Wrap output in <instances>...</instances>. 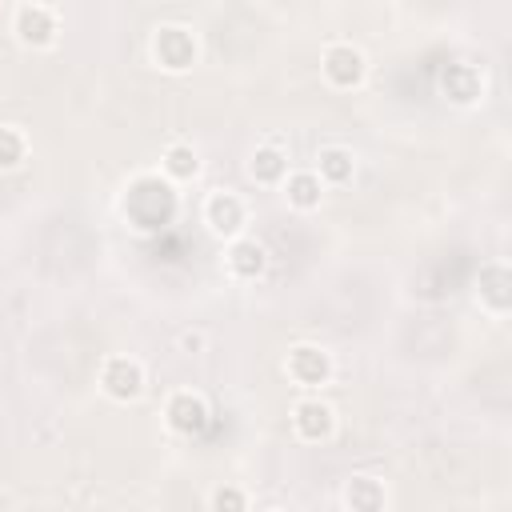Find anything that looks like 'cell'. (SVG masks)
Segmentation results:
<instances>
[{
    "label": "cell",
    "instance_id": "e0dca14e",
    "mask_svg": "<svg viewBox=\"0 0 512 512\" xmlns=\"http://www.w3.org/2000/svg\"><path fill=\"white\" fill-rule=\"evenodd\" d=\"M480 300H484L492 312H508L512 292H508V268H504V264H488V268L480 272Z\"/></svg>",
    "mask_w": 512,
    "mask_h": 512
},
{
    "label": "cell",
    "instance_id": "7c38bea8",
    "mask_svg": "<svg viewBox=\"0 0 512 512\" xmlns=\"http://www.w3.org/2000/svg\"><path fill=\"white\" fill-rule=\"evenodd\" d=\"M280 188H284L288 208H296V212H312V208H320V200H324V180H320L312 168L288 172V176L280 180Z\"/></svg>",
    "mask_w": 512,
    "mask_h": 512
},
{
    "label": "cell",
    "instance_id": "277c9868",
    "mask_svg": "<svg viewBox=\"0 0 512 512\" xmlns=\"http://www.w3.org/2000/svg\"><path fill=\"white\" fill-rule=\"evenodd\" d=\"M320 72H324V80H328L332 88L348 92V88H360V84H364V76H368V60H364V52H360L356 44L336 40V44L324 48V56H320Z\"/></svg>",
    "mask_w": 512,
    "mask_h": 512
},
{
    "label": "cell",
    "instance_id": "7a4b0ae2",
    "mask_svg": "<svg viewBox=\"0 0 512 512\" xmlns=\"http://www.w3.org/2000/svg\"><path fill=\"white\" fill-rule=\"evenodd\" d=\"M144 384H148V372L136 356H108L100 364V392L116 404H132L144 396Z\"/></svg>",
    "mask_w": 512,
    "mask_h": 512
},
{
    "label": "cell",
    "instance_id": "ac0fdd59",
    "mask_svg": "<svg viewBox=\"0 0 512 512\" xmlns=\"http://www.w3.org/2000/svg\"><path fill=\"white\" fill-rule=\"evenodd\" d=\"M28 156V136L16 124H0V172L20 168Z\"/></svg>",
    "mask_w": 512,
    "mask_h": 512
},
{
    "label": "cell",
    "instance_id": "30bf717a",
    "mask_svg": "<svg viewBox=\"0 0 512 512\" xmlns=\"http://www.w3.org/2000/svg\"><path fill=\"white\" fill-rule=\"evenodd\" d=\"M440 92H444L448 104H456V108H472V104L484 100V76H480L476 64L456 60V64H448V68L440 72Z\"/></svg>",
    "mask_w": 512,
    "mask_h": 512
},
{
    "label": "cell",
    "instance_id": "ffe728a7",
    "mask_svg": "<svg viewBox=\"0 0 512 512\" xmlns=\"http://www.w3.org/2000/svg\"><path fill=\"white\" fill-rule=\"evenodd\" d=\"M180 344H184V348H204V336H200V332H184Z\"/></svg>",
    "mask_w": 512,
    "mask_h": 512
},
{
    "label": "cell",
    "instance_id": "8fae6325",
    "mask_svg": "<svg viewBox=\"0 0 512 512\" xmlns=\"http://www.w3.org/2000/svg\"><path fill=\"white\" fill-rule=\"evenodd\" d=\"M224 268L236 276V280H260L268 272V248L256 240V236H232L228 248H224Z\"/></svg>",
    "mask_w": 512,
    "mask_h": 512
},
{
    "label": "cell",
    "instance_id": "5b68a950",
    "mask_svg": "<svg viewBox=\"0 0 512 512\" xmlns=\"http://www.w3.org/2000/svg\"><path fill=\"white\" fill-rule=\"evenodd\" d=\"M284 372L300 388H324L332 380L336 364H332V352L320 348V344H292L288 356H284Z\"/></svg>",
    "mask_w": 512,
    "mask_h": 512
},
{
    "label": "cell",
    "instance_id": "3957f363",
    "mask_svg": "<svg viewBox=\"0 0 512 512\" xmlns=\"http://www.w3.org/2000/svg\"><path fill=\"white\" fill-rule=\"evenodd\" d=\"M196 56H200V44H196V36L184 24L156 28V36H152V60L164 72H188L196 64Z\"/></svg>",
    "mask_w": 512,
    "mask_h": 512
},
{
    "label": "cell",
    "instance_id": "ba28073f",
    "mask_svg": "<svg viewBox=\"0 0 512 512\" xmlns=\"http://www.w3.org/2000/svg\"><path fill=\"white\" fill-rule=\"evenodd\" d=\"M292 432L304 440V444H324L332 440L336 432V408L320 396H304L292 404Z\"/></svg>",
    "mask_w": 512,
    "mask_h": 512
},
{
    "label": "cell",
    "instance_id": "6da1fadb",
    "mask_svg": "<svg viewBox=\"0 0 512 512\" xmlns=\"http://www.w3.org/2000/svg\"><path fill=\"white\" fill-rule=\"evenodd\" d=\"M120 212H124V220H128L136 232H160V228H168V224L176 220V212H180V192H176V184H172L164 172H144V176H136V180L124 188Z\"/></svg>",
    "mask_w": 512,
    "mask_h": 512
},
{
    "label": "cell",
    "instance_id": "9a60e30c",
    "mask_svg": "<svg viewBox=\"0 0 512 512\" xmlns=\"http://www.w3.org/2000/svg\"><path fill=\"white\" fill-rule=\"evenodd\" d=\"M160 172H164L172 184L196 180V176H200V152H196L192 144L176 140V144H168V148H164V156H160Z\"/></svg>",
    "mask_w": 512,
    "mask_h": 512
},
{
    "label": "cell",
    "instance_id": "52a82bcc",
    "mask_svg": "<svg viewBox=\"0 0 512 512\" xmlns=\"http://www.w3.org/2000/svg\"><path fill=\"white\" fill-rule=\"evenodd\" d=\"M12 32L24 48H52L60 40V20L48 4H20L12 16Z\"/></svg>",
    "mask_w": 512,
    "mask_h": 512
},
{
    "label": "cell",
    "instance_id": "9c48e42d",
    "mask_svg": "<svg viewBox=\"0 0 512 512\" xmlns=\"http://www.w3.org/2000/svg\"><path fill=\"white\" fill-rule=\"evenodd\" d=\"M208 400L200 396V392H192V388H176L172 396H168V404H164V420H168V428L172 432H180V436H196V432H204L208 428Z\"/></svg>",
    "mask_w": 512,
    "mask_h": 512
},
{
    "label": "cell",
    "instance_id": "8992f818",
    "mask_svg": "<svg viewBox=\"0 0 512 512\" xmlns=\"http://www.w3.org/2000/svg\"><path fill=\"white\" fill-rule=\"evenodd\" d=\"M204 224L216 240H232L244 232L248 224V204L232 192V188H216L208 200H204Z\"/></svg>",
    "mask_w": 512,
    "mask_h": 512
},
{
    "label": "cell",
    "instance_id": "4fadbf2b",
    "mask_svg": "<svg viewBox=\"0 0 512 512\" xmlns=\"http://www.w3.org/2000/svg\"><path fill=\"white\" fill-rule=\"evenodd\" d=\"M312 172L324 180V188H340V184H348V180L356 176V156H352V148L324 144V148L316 152V168H312Z\"/></svg>",
    "mask_w": 512,
    "mask_h": 512
},
{
    "label": "cell",
    "instance_id": "5bb4252c",
    "mask_svg": "<svg viewBox=\"0 0 512 512\" xmlns=\"http://www.w3.org/2000/svg\"><path fill=\"white\" fill-rule=\"evenodd\" d=\"M248 176H252L256 184H264V188H280V180L288 176V156H284V148L260 144V148L248 156Z\"/></svg>",
    "mask_w": 512,
    "mask_h": 512
},
{
    "label": "cell",
    "instance_id": "2e32d148",
    "mask_svg": "<svg viewBox=\"0 0 512 512\" xmlns=\"http://www.w3.org/2000/svg\"><path fill=\"white\" fill-rule=\"evenodd\" d=\"M344 504L348 508H360V512H372V508H384L388 504V492L376 476H352L348 488H344Z\"/></svg>",
    "mask_w": 512,
    "mask_h": 512
},
{
    "label": "cell",
    "instance_id": "d6986e66",
    "mask_svg": "<svg viewBox=\"0 0 512 512\" xmlns=\"http://www.w3.org/2000/svg\"><path fill=\"white\" fill-rule=\"evenodd\" d=\"M208 504H212L216 512H244V508H248V496L228 484V488H216V492L208 496Z\"/></svg>",
    "mask_w": 512,
    "mask_h": 512
}]
</instances>
